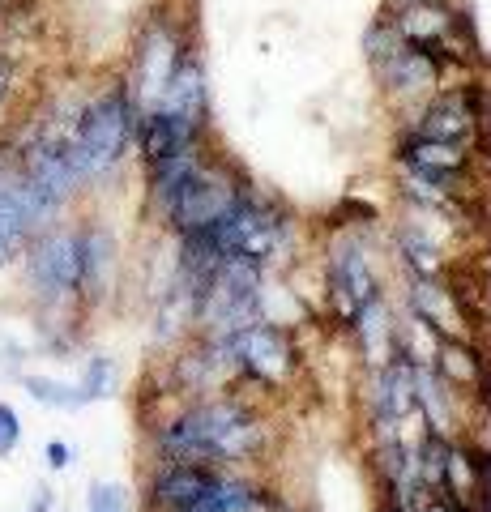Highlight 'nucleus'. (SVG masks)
<instances>
[{
  "label": "nucleus",
  "instance_id": "9",
  "mask_svg": "<svg viewBox=\"0 0 491 512\" xmlns=\"http://www.w3.org/2000/svg\"><path fill=\"white\" fill-rule=\"evenodd\" d=\"M479 124H483V111L474 103V86L462 90H432L419 107L410 133H423L432 141H449V146H474L479 137Z\"/></svg>",
  "mask_w": 491,
  "mask_h": 512
},
{
  "label": "nucleus",
  "instance_id": "22",
  "mask_svg": "<svg viewBox=\"0 0 491 512\" xmlns=\"http://www.w3.org/2000/svg\"><path fill=\"white\" fill-rule=\"evenodd\" d=\"M43 461H47V470H69L73 466V444L69 440H47Z\"/></svg>",
  "mask_w": 491,
  "mask_h": 512
},
{
  "label": "nucleus",
  "instance_id": "21",
  "mask_svg": "<svg viewBox=\"0 0 491 512\" xmlns=\"http://www.w3.org/2000/svg\"><path fill=\"white\" fill-rule=\"evenodd\" d=\"M18 444H22V414L9 402H0V461L18 453Z\"/></svg>",
  "mask_w": 491,
  "mask_h": 512
},
{
  "label": "nucleus",
  "instance_id": "18",
  "mask_svg": "<svg viewBox=\"0 0 491 512\" xmlns=\"http://www.w3.org/2000/svg\"><path fill=\"white\" fill-rule=\"evenodd\" d=\"M398 248H402L406 265L415 269L419 278H436L440 274V248L432 244V235H423L419 227H402L398 231Z\"/></svg>",
  "mask_w": 491,
  "mask_h": 512
},
{
  "label": "nucleus",
  "instance_id": "6",
  "mask_svg": "<svg viewBox=\"0 0 491 512\" xmlns=\"http://www.w3.org/2000/svg\"><path fill=\"white\" fill-rule=\"evenodd\" d=\"M363 60H368V69L376 77V86L393 94L398 103L406 99H427L436 86H440V69L432 60H427L419 47H410L406 39H398V30H393L385 18H376L368 30H363Z\"/></svg>",
  "mask_w": 491,
  "mask_h": 512
},
{
  "label": "nucleus",
  "instance_id": "25",
  "mask_svg": "<svg viewBox=\"0 0 491 512\" xmlns=\"http://www.w3.org/2000/svg\"><path fill=\"white\" fill-rule=\"evenodd\" d=\"M398 512H402V508H398Z\"/></svg>",
  "mask_w": 491,
  "mask_h": 512
},
{
  "label": "nucleus",
  "instance_id": "11",
  "mask_svg": "<svg viewBox=\"0 0 491 512\" xmlns=\"http://www.w3.org/2000/svg\"><path fill=\"white\" fill-rule=\"evenodd\" d=\"M154 111L171 116L193 137H205V120H210V90H205V64H201V56L193 52V47L180 56L176 73H171V82L163 90V99L154 103Z\"/></svg>",
  "mask_w": 491,
  "mask_h": 512
},
{
  "label": "nucleus",
  "instance_id": "10",
  "mask_svg": "<svg viewBox=\"0 0 491 512\" xmlns=\"http://www.w3.org/2000/svg\"><path fill=\"white\" fill-rule=\"evenodd\" d=\"M39 231L43 227H39L35 210H30V197L18 180V171H13V158L0 146V274H5L13 261H22L26 244Z\"/></svg>",
  "mask_w": 491,
  "mask_h": 512
},
{
  "label": "nucleus",
  "instance_id": "2",
  "mask_svg": "<svg viewBox=\"0 0 491 512\" xmlns=\"http://www.w3.org/2000/svg\"><path fill=\"white\" fill-rule=\"evenodd\" d=\"M137 103L124 77L107 82L77 103V116L69 128V163L77 171V184L94 188L124 167V158L133 154L137 137Z\"/></svg>",
  "mask_w": 491,
  "mask_h": 512
},
{
  "label": "nucleus",
  "instance_id": "1",
  "mask_svg": "<svg viewBox=\"0 0 491 512\" xmlns=\"http://www.w3.org/2000/svg\"><path fill=\"white\" fill-rule=\"evenodd\" d=\"M154 448L163 461H197V466H227L265 453V427L235 397L197 402L180 410L171 423L154 431Z\"/></svg>",
  "mask_w": 491,
  "mask_h": 512
},
{
  "label": "nucleus",
  "instance_id": "24",
  "mask_svg": "<svg viewBox=\"0 0 491 512\" xmlns=\"http://www.w3.org/2000/svg\"><path fill=\"white\" fill-rule=\"evenodd\" d=\"M427 5H453V0H427Z\"/></svg>",
  "mask_w": 491,
  "mask_h": 512
},
{
  "label": "nucleus",
  "instance_id": "17",
  "mask_svg": "<svg viewBox=\"0 0 491 512\" xmlns=\"http://www.w3.org/2000/svg\"><path fill=\"white\" fill-rule=\"evenodd\" d=\"M18 380H22V389L35 397L39 406H47V410L73 414V410L86 406V397H82V389H77L73 380H56V376H18Z\"/></svg>",
  "mask_w": 491,
  "mask_h": 512
},
{
  "label": "nucleus",
  "instance_id": "12",
  "mask_svg": "<svg viewBox=\"0 0 491 512\" xmlns=\"http://www.w3.org/2000/svg\"><path fill=\"white\" fill-rule=\"evenodd\" d=\"M329 295H334V308H338V320L342 325H355L363 308H372L380 299V286H376V274L368 265V256L359 248H338L334 261H329Z\"/></svg>",
  "mask_w": 491,
  "mask_h": 512
},
{
  "label": "nucleus",
  "instance_id": "8",
  "mask_svg": "<svg viewBox=\"0 0 491 512\" xmlns=\"http://www.w3.org/2000/svg\"><path fill=\"white\" fill-rule=\"evenodd\" d=\"M218 342L227 346V355L240 372H248L261 384H287L299 367L295 342L278 325H269V320H252V325L235 329L231 338H218Z\"/></svg>",
  "mask_w": 491,
  "mask_h": 512
},
{
  "label": "nucleus",
  "instance_id": "7",
  "mask_svg": "<svg viewBox=\"0 0 491 512\" xmlns=\"http://www.w3.org/2000/svg\"><path fill=\"white\" fill-rule=\"evenodd\" d=\"M248 184H240L231 175L227 163H214V158H197V167L184 175V180L167 192L163 201H158V210H163V218L176 227L180 235L188 231H205L214 218H223L235 197H240Z\"/></svg>",
  "mask_w": 491,
  "mask_h": 512
},
{
  "label": "nucleus",
  "instance_id": "3",
  "mask_svg": "<svg viewBox=\"0 0 491 512\" xmlns=\"http://www.w3.org/2000/svg\"><path fill=\"white\" fill-rule=\"evenodd\" d=\"M22 274L43 312H65L82 303V256H77V227L52 222L22 252Z\"/></svg>",
  "mask_w": 491,
  "mask_h": 512
},
{
  "label": "nucleus",
  "instance_id": "23",
  "mask_svg": "<svg viewBox=\"0 0 491 512\" xmlns=\"http://www.w3.org/2000/svg\"><path fill=\"white\" fill-rule=\"evenodd\" d=\"M52 508H56V491H52V487H35L26 512H52Z\"/></svg>",
  "mask_w": 491,
  "mask_h": 512
},
{
  "label": "nucleus",
  "instance_id": "13",
  "mask_svg": "<svg viewBox=\"0 0 491 512\" xmlns=\"http://www.w3.org/2000/svg\"><path fill=\"white\" fill-rule=\"evenodd\" d=\"M218 478H223V466H197V461H163L150 478V508L154 512H180L188 504H197L205 491H210Z\"/></svg>",
  "mask_w": 491,
  "mask_h": 512
},
{
  "label": "nucleus",
  "instance_id": "20",
  "mask_svg": "<svg viewBox=\"0 0 491 512\" xmlns=\"http://www.w3.org/2000/svg\"><path fill=\"white\" fill-rule=\"evenodd\" d=\"M86 512H129V491L112 478H99L86 487Z\"/></svg>",
  "mask_w": 491,
  "mask_h": 512
},
{
  "label": "nucleus",
  "instance_id": "19",
  "mask_svg": "<svg viewBox=\"0 0 491 512\" xmlns=\"http://www.w3.org/2000/svg\"><path fill=\"white\" fill-rule=\"evenodd\" d=\"M77 389H82L86 406L90 402H103V397L116 393V363L107 355H90L86 367H82V380H77Z\"/></svg>",
  "mask_w": 491,
  "mask_h": 512
},
{
  "label": "nucleus",
  "instance_id": "16",
  "mask_svg": "<svg viewBox=\"0 0 491 512\" xmlns=\"http://www.w3.org/2000/svg\"><path fill=\"white\" fill-rule=\"evenodd\" d=\"M180 512H282V508H278V500L269 491L248 487V483H240V478L223 474L197 504H188Z\"/></svg>",
  "mask_w": 491,
  "mask_h": 512
},
{
  "label": "nucleus",
  "instance_id": "15",
  "mask_svg": "<svg viewBox=\"0 0 491 512\" xmlns=\"http://www.w3.org/2000/svg\"><path fill=\"white\" fill-rule=\"evenodd\" d=\"M415 406V363L402 350H393V363L380 372V384H376V419L380 423H398L410 414Z\"/></svg>",
  "mask_w": 491,
  "mask_h": 512
},
{
  "label": "nucleus",
  "instance_id": "5",
  "mask_svg": "<svg viewBox=\"0 0 491 512\" xmlns=\"http://www.w3.org/2000/svg\"><path fill=\"white\" fill-rule=\"evenodd\" d=\"M184 52H188V39H184V26L176 22V13L154 9L137 30L133 60H129V73H124L137 111H150L158 99H163V90H167L171 73H176Z\"/></svg>",
  "mask_w": 491,
  "mask_h": 512
},
{
  "label": "nucleus",
  "instance_id": "14",
  "mask_svg": "<svg viewBox=\"0 0 491 512\" xmlns=\"http://www.w3.org/2000/svg\"><path fill=\"white\" fill-rule=\"evenodd\" d=\"M77 256H82V299L99 303L112 291V278L120 265L116 235L107 231L103 222H82V227H77Z\"/></svg>",
  "mask_w": 491,
  "mask_h": 512
},
{
  "label": "nucleus",
  "instance_id": "4",
  "mask_svg": "<svg viewBox=\"0 0 491 512\" xmlns=\"http://www.w3.org/2000/svg\"><path fill=\"white\" fill-rule=\"evenodd\" d=\"M398 39H406L410 47H419L445 77L449 69H466L470 64V47H466V30L470 22L457 13L453 5H427V0H393V5L380 13Z\"/></svg>",
  "mask_w": 491,
  "mask_h": 512
}]
</instances>
